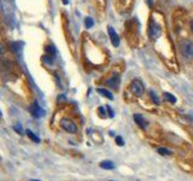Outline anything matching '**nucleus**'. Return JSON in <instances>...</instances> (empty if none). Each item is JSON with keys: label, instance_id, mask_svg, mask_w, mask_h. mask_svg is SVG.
Segmentation results:
<instances>
[{"label": "nucleus", "instance_id": "f257e3e1", "mask_svg": "<svg viewBox=\"0 0 193 181\" xmlns=\"http://www.w3.org/2000/svg\"><path fill=\"white\" fill-rule=\"evenodd\" d=\"M129 88H131V92H132L135 97H141V96L144 94V90H145L143 82H141L140 80H138V79H135V80L132 81Z\"/></svg>", "mask_w": 193, "mask_h": 181}, {"label": "nucleus", "instance_id": "f03ea898", "mask_svg": "<svg viewBox=\"0 0 193 181\" xmlns=\"http://www.w3.org/2000/svg\"><path fill=\"white\" fill-rule=\"evenodd\" d=\"M181 55L185 59H193V44L191 41H185L181 45Z\"/></svg>", "mask_w": 193, "mask_h": 181}, {"label": "nucleus", "instance_id": "7ed1b4c3", "mask_svg": "<svg viewBox=\"0 0 193 181\" xmlns=\"http://www.w3.org/2000/svg\"><path fill=\"white\" fill-rule=\"evenodd\" d=\"M161 35V28L157 23H154L153 21L150 22V25H149V36L152 41H154L157 37H159Z\"/></svg>", "mask_w": 193, "mask_h": 181}, {"label": "nucleus", "instance_id": "20e7f679", "mask_svg": "<svg viewBox=\"0 0 193 181\" xmlns=\"http://www.w3.org/2000/svg\"><path fill=\"white\" fill-rule=\"evenodd\" d=\"M60 126H62V128L64 129V131H67L68 133H76L77 132V126L72 121H70L68 119H62L60 120Z\"/></svg>", "mask_w": 193, "mask_h": 181}, {"label": "nucleus", "instance_id": "39448f33", "mask_svg": "<svg viewBox=\"0 0 193 181\" xmlns=\"http://www.w3.org/2000/svg\"><path fill=\"white\" fill-rule=\"evenodd\" d=\"M29 110H30V113L34 116L35 119H40V117H42V116L45 115V111L41 109V106L39 105L37 101H34V103H33Z\"/></svg>", "mask_w": 193, "mask_h": 181}, {"label": "nucleus", "instance_id": "423d86ee", "mask_svg": "<svg viewBox=\"0 0 193 181\" xmlns=\"http://www.w3.org/2000/svg\"><path fill=\"white\" fill-rule=\"evenodd\" d=\"M108 33H109V36H110V40H111L112 45L115 47H118L120 46V36L115 32V29L112 27H108Z\"/></svg>", "mask_w": 193, "mask_h": 181}, {"label": "nucleus", "instance_id": "0eeeda50", "mask_svg": "<svg viewBox=\"0 0 193 181\" xmlns=\"http://www.w3.org/2000/svg\"><path fill=\"white\" fill-rule=\"evenodd\" d=\"M133 119H134V122L141 128V129H146L147 126H149V122L145 120V117L143 115H140V113H135L133 116Z\"/></svg>", "mask_w": 193, "mask_h": 181}, {"label": "nucleus", "instance_id": "6e6552de", "mask_svg": "<svg viewBox=\"0 0 193 181\" xmlns=\"http://www.w3.org/2000/svg\"><path fill=\"white\" fill-rule=\"evenodd\" d=\"M108 86L113 88V89H118V86H120V76L118 75H113L112 77H110V79L106 81Z\"/></svg>", "mask_w": 193, "mask_h": 181}, {"label": "nucleus", "instance_id": "1a4fd4ad", "mask_svg": "<svg viewBox=\"0 0 193 181\" xmlns=\"http://www.w3.org/2000/svg\"><path fill=\"white\" fill-rule=\"evenodd\" d=\"M99 167L105 170H112V169H115V163L112 161H103L99 163Z\"/></svg>", "mask_w": 193, "mask_h": 181}, {"label": "nucleus", "instance_id": "9d476101", "mask_svg": "<svg viewBox=\"0 0 193 181\" xmlns=\"http://www.w3.org/2000/svg\"><path fill=\"white\" fill-rule=\"evenodd\" d=\"M97 92H98L99 94H101V96H104L105 98L110 99V100H112V99H113L112 93H111V92H109V90H108V89H105V88H98V89H97Z\"/></svg>", "mask_w": 193, "mask_h": 181}, {"label": "nucleus", "instance_id": "9b49d317", "mask_svg": "<svg viewBox=\"0 0 193 181\" xmlns=\"http://www.w3.org/2000/svg\"><path fill=\"white\" fill-rule=\"evenodd\" d=\"M163 97H164L165 100H168L169 103H171V104H175V103H176V97H174L171 93L164 92V93H163Z\"/></svg>", "mask_w": 193, "mask_h": 181}, {"label": "nucleus", "instance_id": "f8f14e48", "mask_svg": "<svg viewBox=\"0 0 193 181\" xmlns=\"http://www.w3.org/2000/svg\"><path fill=\"white\" fill-rule=\"evenodd\" d=\"M157 152L159 154H162V156H170V154H171V151L168 150V149H165V147H158Z\"/></svg>", "mask_w": 193, "mask_h": 181}, {"label": "nucleus", "instance_id": "ddd939ff", "mask_svg": "<svg viewBox=\"0 0 193 181\" xmlns=\"http://www.w3.org/2000/svg\"><path fill=\"white\" fill-rule=\"evenodd\" d=\"M93 25H94V21H93V18H91V17H87V18L85 19V27H86L87 29L92 28Z\"/></svg>", "mask_w": 193, "mask_h": 181}, {"label": "nucleus", "instance_id": "4468645a", "mask_svg": "<svg viewBox=\"0 0 193 181\" xmlns=\"http://www.w3.org/2000/svg\"><path fill=\"white\" fill-rule=\"evenodd\" d=\"M27 135L34 141V143H40V139H39V136H36L32 131H29V129H28V131H27Z\"/></svg>", "mask_w": 193, "mask_h": 181}, {"label": "nucleus", "instance_id": "2eb2a0df", "mask_svg": "<svg viewBox=\"0 0 193 181\" xmlns=\"http://www.w3.org/2000/svg\"><path fill=\"white\" fill-rule=\"evenodd\" d=\"M150 96H151V99H152V101L154 103V104H159V98H158V96L153 92V90H150Z\"/></svg>", "mask_w": 193, "mask_h": 181}, {"label": "nucleus", "instance_id": "dca6fc26", "mask_svg": "<svg viewBox=\"0 0 193 181\" xmlns=\"http://www.w3.org/2000/svg\"><path fill=\"white\" fill-rule=\"evenodd\" d=\"M115 140H116V144H117L118 146H124V140H123V138L121 135H117L115 138Z\"/></svg>", "mask_w": 193, "mask_h": 181}, {"label": "nucleus", "instance_id": "f3484780", "mask_svg": "<svg viewBox=\"0 0 193 181\" xmlns=\"http://www.w3.org/2000/svg\"><path fill=\"white\" fill-rule=\"evenodd\" d=\"M106 110H108V113H109V116H110V117L112 119V117H113V116H115V112L112 111V109H111L110 106H108V108H106Z\"/></svg>", "mask_w": 193, "mask_h": 181}, {"label": "nucleus", "instance_id": "a211bd4d", "mask_svg": "<svg viewBox=\"0 0 193 181\" xmlns=\"http://www.w3.org/2000/svg\"><path fill=\"white\" fill-rule=\"evenodd\" d=\"M99 112H100V115H101V117H105L106 116V113H105V110H104V108H99Z\"/></svg>", "mask_w": 193, "mask_h": 181}, {"label": "nucleus", "instance_id": "6ab92c4d", "mask_svg": "<svg viewBox=\"0 0 193 181\" xmlns=\"http://www.w3.org/2000/svg\"><path fill=\"white\" fill-rule=\"evenodd\" d=\"M47 51H48V52H52V53H56V50H55V47H52V46H50V47H47Z\"/></svg>", "mask_w": 193, "mask_h": 181}, {"label": "nucleus", "instance_id": "aec40b11", "mask_svg": "<svg viewBox=\"0 0 193 181\" xmlns=\"http://www.w3.org/2000/svg\"><path fill=\"white\" fill-rule=\"evenodd\" d=\"M14 129H15V131H16L17 133H22V132H23V131H22V128H21V127L18 128L17 126H15V127H14Z\"/></svg>", "mask_w": 193, "mask_h": 181}, {"label": "nucleus", "instance_id": "412c9836", "mask_svg": "<svg viewBox=\"0 0 193 181\" xmlns=\"http://www.w3.org/2000/svg\"><path fill=\"white\" fill-rule=\"evenodd\" d=\"M146 1H147L149 6H150V7H152V0H146Z\"/></svg>", "mask_w": 193, "mask_h": 181}, {"label": "nucleus", "instance_id": "4be33fe9", "mask_svg": "<svg viewBox=\"0 0 193 181\" xmlns=\"http://www.w3.org/2000/svg\"><path fill=\"white\" fill-rule=\"evenodd\" d=\"M63 4L64 5H68L69 4V0H63Z\"/></svg>", "mask_w": 193, "mask_h": 181}, {"label": "nucleus", "instance_id": "5701e85b", "mask_svg": "<svg viewBox=\"0 0 193 181\" xmlns=\"http://www.w3.org/2000/svg\"><path fill=\"white\" fill-rule=\"evenodd\" d=\"M191 29H192V32H193V21L191 22Z\"/></svg>", "mask_w": 193, "mask_h": 181}, {"label": "nucleus", "instance_id": "b1692460", "mask_svg": "<svg viewBox=\"0 0 193 181\" xmlns=\"http://www.w3.org/2000/svg\"><path fill=\"white\" fill-rule=\"evenodd\" d=\"M0 117H1V111H0Z\"/></svg>", "mask_w": 193, "mask_h": 181}, {"label": "nucleus", "instance_id": "393cba45", "mask_svg": "<svg viewBox=\"0 0 193 181\" xmlns=\"http://www.w3.org/2000/svg\"><path fill=\"white\" fill-rule=\"evenodd\" d=\"M33 181H40V180H33Z\"/></svg>", "mask_w": 193, "mask_h": 181}, {"label": "nucleus", "instance_id": "a878e982", "mask_svg": "<svg viewBox=\"0 0 193 181\" xmlns=\"http://www.w3.org/2000/svg\"><path fill=\"white\" fill-rule=\"evenodd\" d=\"M110 181H111V180H110Z\"/></svg>", "mask_w": 193, "mask_h": 181}]
</instances>
